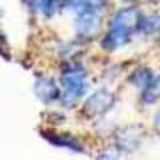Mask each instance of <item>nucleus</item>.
<instances>
[{
  "label": "nucleus",
  "instance_id": "9d476101",
  "mask_svg": "<svg viewBox=\"0 0 160 160\" xmlns=\"http://www.w3.org/2000/svg\"><path fill=\"white\" fill-rule=\"evenodd\" d=\"M153 78L154 74L149 68H139L132 73V75L129 77V82L137 88L144 89Z\"/></svg>",
  "mask_w": 160,
  "mask_h": 160
},
{
  "label": "nucleus",
  "instance_id": "4468645a",
  "mask_svg": "<svg viewBox=\"0 0 160 160\" xmlns=\"http://www.w3.org/2000/svg\"><path fill=\"white\" fill-rule=\"evenodd\" d=\"M122 1H129V0H122Z\"/></svg>",
  "mask_w": 160,
  "mask_h": 160
},
{
  "label": "nucleus",
  "instance_id": "f257e3e1",
  "mask_svg": "<svg viewBox=\"0 0 160 160\" xmlns=\"http://www.w3.org/2000/svg\"><path fill=\"white\" fill-rule=\"evenodd\" d=\"M142 18L140 11L136 6L123 8L115 15L110 28L101 40V47L106 51H115L126 46L133 35L138 31Z\"/></svg>",
  "mask_w": 160,
  "mask_h": 160
},
{
  "label": "nucleus",
  "instance_id": "f8f14e48",
  "mask_svg": "<svg viewBox=\"0 0 160 160\" xmlns=\"http://www.w3.org/2000/svg\"><path fill=\"white\" fill-rule=\"evenodd\" d=\"M32 8L41 11L46 16H51L54 11L56 0H27Z\"/></svg>",
  "mask_w": 160,
  "mask_h": 160
},
{
  "label": "nucleus",
  "instance_id": "9b49d317",
  "mask_svg": "<svg viewBox=\"0 0 160 160\" xmlns=\"http://www.w3.org/2000/svg\"><path fill=\"white\" fill-rule=\"evenodd\" d=\"M122 150H126V152H133L138 145H139V139H138V136L137 134H133V133H127L124 131V133L120 134V138H118V144Z\"/></svg>",
  "mask_w": 160,
  "mask_h": 160
},
{
  "label": "nucleus",
  "instance_id": "39448f33",
  "mask_svg": "<svg viewBox=\"0 0 160 160\" xmlns=\"http://www.w3.org/2000/svg\"><path fill=\"white\" fill-rule=\"evenodd\" d=\"M35 94L44 103L53 102L60 98L59 88L51 78H38L35 82Z\"/></svg>",
  "mask_w": 160,
  "mask_h": 160
},
{
  "label": "nucleus",
  "instance_id": "0eeeda50",
  "mask_svg": "<svg viewBox=\"0 0 160 160\" xmlns=\"http://www.w3.org/2000/svg\"><path fill=\"white\" fill-rule=\"evenodd\" d=\"M63 8L73 10L75 14L85 10H98L100 11L106 6V0H64Z\"/></svg>",
  "mask_w": 160,
  "mask_h": 160
},
{
  "label": "nucleus",
  "instance_id": "423d86ee",
  "mask_svg": "<svg viewBox=\"0 0 160 160\" xmlns=\"http://www.w3.org/2000/svg\"><path fill=\"white\" fill-rule=\"evenodd\" d=\"M41 134H42V137L44 139L48 140L51 144H53L56 147L67 148V149H69L72 152H75V153H84L85 152V148L82 147V144L80 143L79 140L73 138L69 134L54 133V132H48V131L41 132Z\"/></svg>",
  "mask_w": 160,
  "mask_h": 160
},
{
  "label": "nucleus",
  "instance_id": "ddd939ff",
  "mask_svg": "<svg viewBox=\"0 0 160 160\" xmlns=\"http://www.w3.org/2000/svg\"><path fill=\"white\" fill-rule=\"evenodd\" d=\"M154 124H155V128L160 132V111L157 113V116L154 118Z\"/></svg>",
  "mask_w": 160,
  "mask_h": 160
},
{
  "label": "nucleus",
  "instance_id": "f03ea898",
  "mask_svg": "<svg viewBox=\"0 0 160 160\" xmlns=\"http://www.w3.org/2000/svg\"><path fill=\"white\" fill-rule=\"evenodd\" d=\"M60 82L64 89L62 100L67 105L77 102L88 90L86 73L79 65L68 67L60 75Z\"/></svg>",
  "mask_w": 160,
  "mask_h": 160
},
{
  "label": "nucleus",
  "instance_id": "7ed1b4c3",
  "mask_svg": "<svg viewBox=\"0 0 160 160\" xmlns=\"http://www.w3.org/2000/svg\"><path fill=\"white\" fill-rule=\"evenodd\" d=\"M115 103V96L106 89H100L94 92L82 106V112L88 117H98L105 115Z\"/></svg>",
  "mask_w": 160,
  "mask_h": 160
},
{
  "label": "nucleus",
  "instance_id": "6e6552de",
  "mask_svg": "<svg viewBox=\"0 0 160 160\" xmlns=\"http://www.w3.org/2000/svg\"><path fill=\"white\" fill-rule=\"evenodd\" d=\"M160 99V75L154 77L150 80V82L143 89L142 92V100L143 102L152 105Z\"/></svg>",
  "mask_w": 160,
  "mask_h": 160
},
{
  "label": "nucleus",
  "instance_id": "20e7f679",
  "mask_svg": "<svg viewBox=\"0 0 160 160\" xmlns=\"http://www.w3.org/2000/svg\"><path fill=\"white\" fill-rule=\"evenodd\" d=\"M100 15L98 10H85L77 14L75 26L80 37L89 38L98 33L100 28Z\"/></svg>",
  "mask_w": 160,
  "mask_h": 160
},
{
  "label": "nucleus",
  "instance_id": "1a4fd4ad",
  "mask_svg": "<svg viewBox=\"0 0 160 160\" xmlns=\"http://www.w3.org/2000/svg\"><path fill=\"white\" fill-rule=\"evenodd\" d=\"M138 31L144 35H153L160 31V16L159 15H149L140 18Z\"/></svg>",
  "mask_w": 160,
  "mask_h": 160
},
{
  "label": "nucleus",
  "instance_id": "2eb2a0df",
  "mask_svg": "<svg viewBox=\"0 0 160 160\" xmlns=\"http://www.w3.org/2000/svg\"><path fill=\"white\" fill-rule=\"evenodd\" d=\"M149 1H157V0H149Z\"/></svg>",
  "mask_w": 160,
  "mask_h": 160
}]
</instances>
